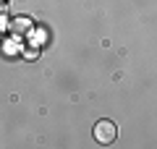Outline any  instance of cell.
I'll list each match as a JSON object with an SVG mask.
<instances>
[{
  "instance_id": "cell-2",
  "label": "cell",
  "mask_w": 157,
  "mask_h": 149,
  "mask_svg": "<svg viewBox=\"0 0 157 149\" xmlns=\"http://www.w3.org/2000/svg\"><path fill=\"white\" fill-rule=\"evenodd\" d=\"M29 29H34L32 18H16V21L11 24V32H13V34H26Z\"/></svg>"
},
{
  "instance_id": "cell-1",
  "label": "cell",
  "mask_w": 157,
  "mask_h": 149,
  "mask_svg": "<svg viewBox=\"0 0 157 149\" xmlns=\"http://www.w3.org/2000/svg\"><path fill=\"white\" fill-rule=\"evenodd\" d=\"M115 133H118V128H115V123L113 120H100L94 126V139L100 144H110V141H115Z\"/></svg>"
}]
</instances>
